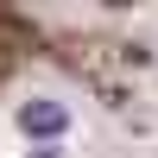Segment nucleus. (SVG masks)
Listing matches in <instances>:
<instances>
[{
    "label": "nucleus",
    "instance_id": "obj_1",
    "mask_svg": "<svg viewBox=\"0 0 158 158\" xmlns=\"http://www.w3.org/2000/svg\"><path fill=\"white\" fill-rule=\"evenodd\" d=\"M63 127H70V108L63 101H25L19 108V133L25 139H57Z\"/></svg>",
    "mask_w": 158,
    "mask_h": 158
},
{
    "label": "nucleus",
    "instance_id": "obj_2",
    "mask_svg": "<svg viewBox=\"0 0 158 158\" xmlns=\"http://www.w3.org/2000/svg\"><path fill=\"white\" fill-rule=\"evenodd\" d=\"M32 158H57V152H32Z\"/></svg>",
    "mask_w": 158,
    "mask_h": 158
}]
</instances>
